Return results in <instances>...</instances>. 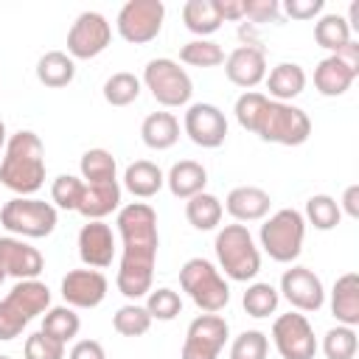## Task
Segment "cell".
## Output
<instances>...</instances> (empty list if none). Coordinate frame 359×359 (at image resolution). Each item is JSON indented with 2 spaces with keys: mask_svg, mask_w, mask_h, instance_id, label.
<instances>
[{
  "mask_svg": "<svg viewBox=\"0 0 359 359\" xmlns=\"http://www.w3.org/2000/svg\"><path fill=\"white\" fill-rule=\"evenodd\" d=\"M182 129L191 137V143H196L202 149H219L227 137V118L216 104L196 101L185 109Z\"/></svg>",
  "mask_w": 359,
  "mask_h": 359,
  "instance_id": "obj_13",
  "label": "cell"
},
{
  "mask_svg": "<svg viewBox=\"0 0 359 359\" xmlns=\"http://www.w3.org/2000/svg\"><path fill=\"white\" fill-rule=\"evenodd\" d=\"M45 269V258L36 247L17 236H0V272L17 280H34Z\"/></svg>",
  "mask_w": 359,
  "mask_h": 359,
  "instance_id": "obj_16",
  "label": "cell"
},
{
  "mask_svg": "<svg viewBox=\"0 0 359 359\" xmlns=\"http://www.w3.org/2000/svg\"><path fill=\"white\" fill-rule=\"evenodd\" d=\"M269 353V339L264 331H241L233 345H230V359H266Z\"/></svg>",
  "mask_w": 359,
  "mask_h": 359,
  "instance_id": "obj_42",
  "label": "cell"
},
{
  "mask_svg": "<svg viewBox=\"0 0 359 359\" xmlns=\"http://www.w3.org/2000/svg\"><path fill=\"white\" fill-rule=\"evenodd\" d=\"M272 342L283 359H314L317 337L306 314L289 311L272 323Z\"/></svg>",
  "mask_w": 359,
  "mask_h": 359,
  "instance_id": "obj_12",
  "label": "cell"
},
{
  "mask_svg": "<svg viewBox=\"0 0 359 359\" xmlns=\"http://www.w3.org/2000/svg\"><path fill=\"white\" fill-rule=\"evenodd\" d=\"M303 219L306 224L317 227V230H334L342 219V210H339V202L328 194H314L306 199V210H303Z\"/></svg>",
  "mask_w": 359,
  "mask_h": 359,
  "instance_id": "obj_33",
  "label": "cell"
},
{
  "mask_svg": "<svg viewBox=\"0 0 359 359\" xmlns=\"http://www.w3.org/2000/svg\"><path fill=\"white\" fill-rule=\"evenodd\" d=\"M269 205H272V199H269V194L264 188H258V185H238V188H233L227 194L222 208L241 224V222H261L269 213Z\"/></svg>",
  "mask_w": 359,
  "mask_h": 359,
  "instance_id": "obj_19",
  "label": "cell"
},
{
  "mask_svg": "<svg viewBox=\"0 0 359 359\" xmlns=\"http://www.w3.org/2000/svg\"><path fill=\"white\" fill-rule=\"evenodd\" d=\"M244 17L250 25L278 22L280 20V3L278 0H244Z\"/></svg>",
  "mask_w": 359,
  "mask_h": 359,
  "instance_id": "obj_44",
  "label": "cell"
},
{
  "mask_svg": "<svg viewBox=\"0 0 359 359\" xmlns=\"http://www.w3.org/2000/svg\"><path fill=\"white\" fill-rule=\"evenodd\" d=\"M146 90L151 93V98L160 107H185L194 95V81L185 73V67H180V62L157 56L143 67V81Z\"/></svg>",
  "mask_w": 359,
  "mask_h": 359,
  "instance_id": "obj_8",
  "label": "cell"
},
{
  "mask_svg": "<svg viewBox=\"0 0 359 359\" xmlns=\"http://www.w3.org/2000/svg\"><path fill=\"white\" fill-rule=\"evenodd\" d=\"M182 22L199 39L216 34L222 28V17L216 11V0H188L182 6Z\"/></svg>",
  "mask_w": 359,
  "mask_h": 359,
  "instance_id": "obj_29",
  "label": "cell"
},
{
  "mask_svg": "<svg viewBox=\"0 0 359 359\" xmlns=\"http://www.w3.org/2000/svg\"><path fill=\"white\" fill-rule=\"evenodd\" d=\"M67 359H107V353H104V345L98 339H79L70 348Z\"/></svg>",
  "mask_w": 359,
  "mask_h": 359,
  "instance_id": "obj_47",
  "label": "cell"
},
{
  "mask_svg": "<svg viewBox=\"0 0 359 359\" xmlns=\"http://www.w3.org/2000/svg\"><path fill=\"white\" fill-rule=\"evenodd\" d=\"M3 300L11 303L25 320H34L50 309V289L36 278L34 280H17L14 289Z\"/></svg>",
  "mask_w": 359,
  "mask_h": 359,
  "instance_id": "obj_24",
  "label": "cell"
},
{
  "mask_svg": "<svg viewBox=\"0 0 359 359\" xmlns=\"http://www.w3.org/2000/svg\"><path fill=\"white\" fill-rule=\"evenodd\" d=\"M353 81H356V73H353L345 62H339L334 53H328V56L314 67V87H317V93L325 95V98L345 95Z\"/></svg>",
  "mask_w": 359,
  "mask_h": 359,
  "instance_id": "obj_23",
  "label": "cell"
},
{
  "mask_svg": "<svg viewBox=\"0 0 359 359\" xmlns=\"http://www.w3.org/2000/svg\"><path fill=\"white\" fill-rule=\"evenodd\" d=\"M112 25L101 11H81L70 31H67V56L76 59H95L109 48Z\"/></svg>",
  "mask_w": 359,
  "mask_h": 359,
  "instance_id": "obj_10",
  "label": "cell"
},
{
  "mask_svg": "<svg viewBox=\"0 0 359 359\" xmlns=\"http://www.w3.org/2000/svg\"><path fill=\"white\" fill-rule=\"evenodd\" d=\"M233 112H236L238 126L258 135L264 143L300 146L311 135V121L300 107L272 101L258 90H244L236 98Z\"/></svg>",
  "mask_w": 359,
  "mask_h": 359,
  "instance_id": "obj_1",
  "label": "cell"
},
{
  "mask_svg": "<svg viewBox=\"0 0 359 359\" xmlns=\"http://www.w3.org/2000/svg\"><path fill=\"white\" fill-rule=\"evenodd\" d=\"M331 314L337 317V325L356 328L359 325V275L345 272L337 278L331 289Z\"/></svg>",
  "mask_w": 359,
  "mask_h": 359,
  "instance_id": "obj_22",
  "label": "cell"
},
{
  "mask_svg": "<svg viewBox=\"0 0 359 359\" xmlns=\"http://www.w3.org/2000/svg\"><path fill=\"white\" fill-rule=\"evenodd\" d=\"M140 79L135 73H112L107 81H104V101L112 104V107H129L132 101H137L140 95Z\"/></svg>",
  "mask_w": 359,
  "mask_h": 359,
  "instance_id": "obj_36",
  "label": "cell"
},
{
  "mask_svg": "<svg viewBox=\"0 0 359 359\" xmlns=\"http://www.w3.org/2000/svg\"><path fill=\"white\" fill-rule=\"evenodd\" d=\"M227 337H230V325L222 314H199L191 320L185 331L180 359H219Z\"/></svg>",
  "mask_w": 359,
  "mask_h": 359,
  "instance_id": "obj_11",
  "label": "cell"
},
{
  "mask_svg": "<svg viewBox=\"0 0 359 359\" xmlns=\"http://www.w3.org/2000/svg\"><path fill=\"white\" fill-rule=\"evenodd\" d=\"M165 185V174L151 160H135L123 171V188L137 199H151Z\"/></svg>",
  "mask_w": 359,
  "mask_h": 359,
  "instance_id": "obj_26",
  "label": "cell"
},
{
  "mask_svg": "<svg viewBox=\"0 0 359 359\" xmlns=\"http://www.w3.org/2000/svg\"><path fill=\"white\" fill-rule=\"evenodd\" d=\"M36 79H39V84L53 87V90L67 87L76 79V62L65 50H48L36 62Z\"/></svg>",
  "mask_w": 359,
  "mask_h": 359,
  "instance_id": "obj_28",
  "label": "cell"
},
{
  "mask_svg": "<svg viewBox=\"0 0 359 359\" xmlns=\"http://www.w3.org/2000/svg\"><path fill=\"white\" fill-rule=\"evenodd\" d=\"M28 323L31 320H25L11 303L0 300V342H11L14 337H20Z\"/></svg>",
  "mask_w": 359,
  "mask_h": 359,
  "instance_id": "obj_45",
  "label": "cell"
},
{
  "mask_svg": "<svg viewBox=\"0 0 359 359\" xmlns=\"http://www.w3.org/2000/svg\"><path fill=\"white\" fill-rule=\"evenodd\" d=\"M0 185L14 191L17 196H34L45 185V146L36 132L20 129L6 140Z\"/></svg>",
  "mask_w": 359,
  "mask_h": 359,
  "instance_id": "obj_3",
  "label": "cell"
},
{
  "mask_svg": "<svg viewBox=\"0 0 359 359\" xmlns=\"http://www.w3.org/2000/svg\"><path fill=\"white\" fill-rule=\"evenodd\" d=\"M180 286L202 314H219L230 303V286L208 258H188L180 269Z\"/></svg>",
  "mask_w": 359,
  "mask_h": 359,
  "instance_id": "obj_5",
  "label": "cell"
},
{
  "mask_svg": "<svg viewBox=\"0 0 359 359\" xmlns=\"http://www.w3.org/2000/svg\"><path fill=\"white\" fill-rule=\"evenodd\" d=\"M3 280H6V275H3V272H0V286H3Z\"/></svg>",
  "mask_w": 359,
  "mask_h": 359,
  "instance_id": "obj_52",
  "label": "cell"
},
{
  "mask_svg": "<svg viewBox=\"0 0 359 359\" xmlns=\"http://www.w3.org/2000/svg\"><path fill=\"white\" fill-rule=\"evenodd\" d=\"M283 11L292 20H314L323 11V0H286Z\"/></svg>",
  "mask_w": 359,
  "mask_h": 359,
  "instance_id": "obj_46",
  "label": "cell"
},
{
  "mask_svg": "<svg viewBox=\"0 0 359 359\" xmlns=\"http://www.w3.org/2000/svg\"><path fill=\"white\" fill-rule=\"evenodd\" d=\"M339 210L348 213L351 219H359V185H348L345 194H342V202H339Z\"/></svg>",
  "mask_w": 359,
  "mask_h": 359,
  "instance_id": "obj_50",
  "label": "cell"
},
{
  "mask_svg": "<svg viewBox=\"0 0 359 359\" xmlns=\"http://www.w3.org/2000/svg\"><path fill=\"white\" fill-rule=\"evenodd\" d=\"M219 269L238 283L252 280L261 272V250L247 224H224L213 241Z\"/></svg>",
  "mask_w": 359,
  "mask_h": 359,
  "instance_id": "obj_4",
  "label": "cell"
},
{
  "mask_svg": "<svg viewBox=\"0 0 359 359\" xmlns=\"http://www.w3.org/2000/svg\"><path fill=\"white\" fill-rule=\"evenodd\" d=\"M146 311H149L151 320L168 323V320H174V317L182 311V297H180L174 289H168V286L151 289V292L146 294Z\"/></svg>",
  "mask_w": 359,
  "mask_h": 359,
  "instance_id": "obj_40",
  "label": "cell"
},
{
  "mask_svg": "<svg viewBox=\"0 0 359 359\" xmlns=\"http://www.w3.org/2000/svg\"><path fill=\"white\" fill-rule=\"evenodd\" d=\"M266 98L272 101H283L292 104V98H297L306 90V70L297 62H280L266 73Z\"/></svg>",
  "mask_w": 359,
  "mask_h": 359,
  "instance_id": "obj_21",
  "label": "cell"
},
{
  "mask_svg": "<svg viewBox=\"0 0 359 359\" xmlns=\"http://www.w3.org/2000/svg\"><path fill=\"white\" fill-rule=\"evenodd\" d=\"M180 62L191 67H216V65H224V50L213 39H191L182 45Z\"/></svg>",
  "mask_w": 359,
  "mask_h": 359,
  "instance_id": "obj_37",
  "label": "cell"
},
{
  "mask_svg": "<svg viewBox=\"0 0 359 359\" xmlns=\"http://www.w3.org/2000/svg\"><path fill=\"white\" fill-rule=\"evenodd\" d=\"M81 194H84V180L76 174H59L50 185L53 208H62V210H76L81 202Z\"/></svg>",
  "mask_w": 359,
  "mask_h": 359,
  "instance_id": "obj_41",
  "label": "cell"
},
{
  "mask_svg": "<svg viewBox=\"0 0 359 359\" xmlns=\"http://www.w3.org/2000/svg\"><path fill=\"white\" fill-rule=\"evenodd\" d=\"M6 140H8V137H6V123L0 121V149H6Z\"/></svg>",
  "mask_w": 359,
  "mask_h": 359,
  "instance_id": "obj_51",
  "label": "cell"
},
{
  "mask_svg": "<svg viewBox=\"0 0 359 359\" xmlns=\"http://www.w3.org/2000/svg\"><path fill=\"white\" fill-rule=\"evenodd\" d=\"M224 73L236 87L252 90L266 79V56L261 45H238L224 56Z\"/></svg>",
  "mask_w": 359,
  "mask_h": 359,
  "instance_id": "obj_17",
  "label": "cell"
},
{
  "mask_svg": "<svg viewBox=\"0 0 359 359\" xmlns=\"http://www.w3.org/2000/svg\"><path fill=\"white\" fill-rule=\"evenodd\" d=\"M297 311H320L325 303V289L323 280L309 269V266H289L280 275V292Z\"/></svg>",
  "mask_w": 359,
  "mask_h": 359,
  "instance_id": "obj_14",
  "label": "cell"
},
{
  "mask_svg": "<svg viewBox=\"0 0 359 359\" xmlns=\"http://www.w3.org/2000/svg\"><path fill=\"white\" fill-rule=\"evenodd\" d=\"M59 213L50 202L34 196H14L0 208V224L17 238H45L56 230Z\"/></svg>",
  "mask_w": 359,
  "mask_h": 359,
  "instance_id": "obj_7",
  "label": "cell"
},
{
  "mask_svg": "<svg viewBox=\"0 0 359 359\" xmlns=\"http://www.w3.org/2000/svg\"><path fill=\"white\" fill-rule=\"evenodd\" d=\"M115 233L104 222H87L79 230V258L90 269H107L115 258Z\"/></svg>",
  "mask_w": 359,
  "mask_h": 359,
  "instance_id": "obj_18",
  "label": "cell"
},
{
  "mask_svg": "<svg viewBox=\"0 0 359 359\" xmlns=\"http://www.w3.org/2000/svg\"><path fill=\"white\" fill-rule=\"evenodd\" d=\"M112 328L121 337H143L151 328V317L146 311V306L140 303H126L112 314Z\"/></svg>",
  "mask_w": 359,
  "mask_h": 359,
  "instance_id": "obj_38",
  "label": "cell"
},
{
  "mask_svg": "<svg viewBox=\"0 0 359 359\" xmlns=\"http://www.w3.org/2000/svg\"><path fill=\"white\" fill-rule=\"evenodd\" d=\"M216 11H219L222 22L244 20V0H216Z\"/></svg>",
  "mask_w": 359,
  "mask_h": 359,
  "instance_id": "obj_48",
  "label": "cell"
},
{
  "mask_svg": "<svg viewBox=\"0 0 359 359\" xmlns=\"http://www.w3.org/2000/svg\"><path fill=\"white\" fill-rule=\"evenodd\" d=\"M334 56H337L339 62H345V65H348V67H351V70L359 76V42H356V39L345 42V45H342V48H339Z\"/></svg>",
  "mask_w": 359,
  "mask_h": 359,
  "instance_id": "obj_49",
  "label": "cell"
},
{
  "mask_svg": "<svg viewBox=\"0 0 359 359\" xmlns=\"http://www.w3.org/2000/svg\"><path fill=\"white\" fill-rule=\"evenodd\" d=\"M79 328H81V320H79L76 309H70V306H50L42 314V328L39 331H45L56 342L67 345L70 339L79 337Z\"/></svg>",
  "mask_w": 359,
  "mask_h": 359,
  "instance_id": "obj_31",
  "label": "cell"
},
{
  "mask_svg": "<svg viewBox=\"0 0 359 359\" xmlns=\"http://www.w3.org/2000/svg\"><path fill=\"white\" fill-rule=\"evenodd\" d=\"M0 359H11V356H0Z\"/></svg>",
  "mask_w": 359,
  "mask_h": 359,
  "instance_id": "obj_53",
  "label": "cell"
},
{
  "mask_svg": "<svg viewBox=\"0 0 359 359\" xmlns=\"http://www.w3.org/2000/svg\"><path fill=\"white\" fill-rule=\"evenodd\" d=\"M118 233H121V264L118 272L126 278H154V261L160 247L157 213L146 202H129L118 208Z\"/></svg>",
  "mask_w": 359,
  "mask_h": 359,
  "instance_id": "obj_2",
  "label": "cell"
},
{
  "mask_svg": "<svg viewBox=\"0 0 359 359\" xmlns=\"http://www.w3.org/2000/svg\"><path fill=\"white\" fill-rule=\"evenodd\" d=\"M356 348H359L356 328L337 325V328H328L325 337H323V353H325V359H353L356 356Z\"/></svg>",
  "mask_w": 359,
  "mask_h": 359,
  "instance_id": "obj_39",
  "label": "cell"
},
{
  "mask_svg": "<svg viewBox=\"0 0 359 359\" xmlns=\"http://www.w3.org/2000/svg\"><path fill=\"white\" fill-rule=\"evenodd\" d=\"M107 278L101 269H70L62 278V297L70 309H95L107 297Z\"/></svg>",
  "mask_w": 359,
  "mask_h": 359,
  "instance_id": "obj_15",
  "label": "cell"
},
{
  "mask_svg": "<svg viewBox=\"0 0 359 359\" xmlns=\"http://www.w3.org/2000/svg\"><path fill=\"white\" fill-rule=\"evenodd\" d=\"M163 20H165L163 0H129L121 6L115 28L126 42L146 45L157 39V34L163 31Z\"/></svg>",
  "mask_w": 359,
  "mask_h": 359,
  "instance_id": "obj_9",
  "label": "cell"
},
{
  "mask_svg": "<svg viewBox=\"0 0 359 359\" xmlns=\"http://www.w3.org/2000/svg\"><path fill=\"white\" fill-rule=\"evenodd\" d=\"M22 353H25V359H65V345L56 342L53 337H48L45 331H34L25 337Z\"/></svg>",
  "mask_w": 359,
  "mask_h": 359,
  "instance_id": "obj_43",
  "label": "cell"
},
{
  "mask_svg": "<svg viewBox=\"0 0 359 359\" xmlns=\"http://www.w3.org/2000/svg\"><path fill=\"white\" fill-rule=\"evenodd\" d=\"M121 208V185L118 180L112 182H84V194L81 202L76 208V213H81L87 222H104V216H109L112 210Z\"/></svg>",
  "mask_w": 359,
  "mask_h": 359,
  "instance_id": "obj_20",
  "label": "cell"
},
{
  "mask_svg": "<svg viewBox=\"0 0 359 359\" xmlns=\"http://www.w3.org/2000/svg\"><path fill=\"white\" fill-rule=\"evenodd\" d=\"M241 303H244V311H247L250 317L261 320V317H269V314H275V311H278L280 294H278V289H275L272 283L255 280V283H250V286H247V292H244Z\"/></svg>",
  "mask_w": 359,
  "mask_h": 359,
  "instance_id": "obj_35",
  "label": "cell"
},
{
  "mask_svg": "<svg viewBox=\"0 0 359 359\" xmlns=\"http://www.w3.org/2000/svg\"><path fill=\"white\" fill-rule=\"evenodd\" d=\"M222 213H224L222 199L208 194V191H202V194H196V196H191L185 202V219L191 222V227H196L202 233L205 230H216L219 222H222Z\"/></svg>",
  "mask_w": 359,
  "mask_h": 359,
  "instance_id": "obj_30",
  "label": "cell"
},
{
  "mask_svg": "<svg viewBox=\"0 0 359 359\" xmlns=\"http://www.w3.org/2000/svg\"><path fill=\"white\" fill-rule=\"evenodd\" d=\"M303 238H306V219L294 208H280L275 210L258 233L261 250L278 261V264H292L303 252Z\"/></svg>",
  "mask_w": 359,
  "mask_h": 359,
  "instance_id": "obj_6",
  "label": "cell"
},
{
  "mask_svg": "<svg viewBox=\"0 0 359 359\" xmlns=\"http://www.w3.org/2000/svg\"><path fill=\"white\" fill-rule=\"evenodd\" d=\"M140 137L149 149L165 151L180 140V121L174 112H151L140 123Z\"/></svg>",
  "mask_w": 359,
  "mask_h": 359,
  "instance_id": "obj_27",
  "label": "cell"
},
{
  "mask_svg": "<svg viewBox=\"0 0 359 359\" xmlns=\"http://www.w3.org/2000/svg\"><path fill=\"white\" fill-rule=\"evenodd\" d=\"M314 42L331 53H337L345 42H351V28L342 14H323L314 22Z\"/></svg>",
  "mask_w": 359,
  "mask_h": 359,
  "instance_id": "obj_34",
  "label": "cell"
},
{
  "mask_svg": "<svg viewBox=\"0 0 359 359\" xmlns=\"http://www.w3.org/2000/svg\"><path fill=\"white\" fill-rule=\"evenodd\" d=\"M79 171H81V180H84L87 185L118 180V163H115L112 151H107V149H87V151L81 154Z\"/></svg>",
  "mask_w": 359,
  "mask_h": 359,
  "instance_id": "obj_32",
  "label": "cell"
},
{
  "mask_svg": "<svg viewBox=\"0 0 359 359\" xmlns=\"http://www.w3.org/2000/svg\"><path fill=\"white\" fill-rule=\"evenodd\" d=\"M165 185H168V191H171L177 199H191V196H196V194L205 191V185H208V171H205V165L196 163V160H180V163H174V165L168 168Z\"/></svg>",
  "mask_w": 359,
  "mask_h": 359,
  "instance_id": "obj_25",
  "label": "cell"
}]
</instances>
